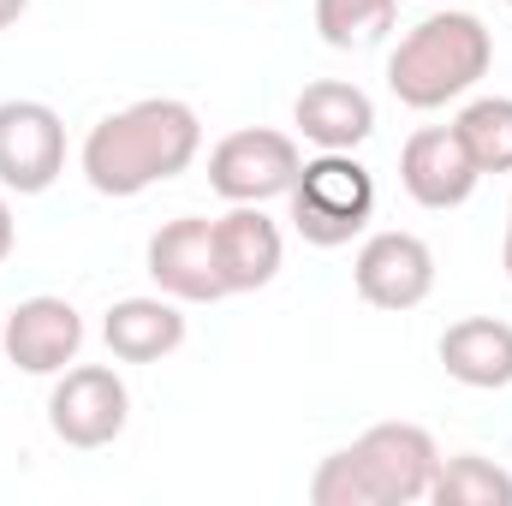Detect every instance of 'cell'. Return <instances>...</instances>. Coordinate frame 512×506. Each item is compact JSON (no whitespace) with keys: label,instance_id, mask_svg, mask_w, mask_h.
<instances>
[{"label":"cell","instance_id":"obj_17","mask_svg":"<svg viewBox=\"0 0 512 506\" xmlns=\"http://www.w3.org/2000/svg\"><path fill=\"white\" fill-rule=\"evenodd\" d=\"M459 143L471 149L477 173H512V96H483L459 114Z\"/></svg>","mask_w":512,"mask_h":506},{"label":"cell","instance_id":"obj_14","mask_svg":"<svg viewBox=\"0 0 512 506\" xmlns=\"http://www.w3.org/2000/svg\"><path fill=\"white\" fill-rule=\"evenodd\" d=\"M298 126L310 143H322V149H352V143H364L370 131H376V108H370V96L358 90V84H340V78H322V84H310L304 96H298Z\"/></svg>","mask_w":512,"mask_h":506},{"label":"cell","instance_id":"obj_5","mask_svg":"<svg viewBox=\"0 0 512 506\" xmlns=\"http://www.w3.org/2000/svg\"><path fill=\"white\" fill-rule=\"evenodd\" d=\"M298 167H304V161H298V143H292L286 131L245 126V131H233V137L215 143V155H209V185H215L221 197H233V203H262V197L292 191Z\"/></svg>","mask_w":512,"mask_h":506},{"label":"cell","instance_id":"obj_18","mask_svg":"<svg viewBox=\"0 0 512 506\" xmlns=\"http://www.w3.org/2000/svg\"><path fill=\"white\" fill-rule=\"evenodd\" d=\"M316 30L328 48H370L393 30V0H316Z\"/></svg>","mask_w":512,"mask_h":506},{"label":"cell","instance_id":"obj_11","mask_svg":"<svg viewBox=\"0 0 512 506\" xmlns=\"http://www.w3.org/2000/svg\"><path fill=\"white\" fill-rule=\"evenodd\" d=\"M6 352H12V364L18 370H30V376H54V370H66L72 358H78V346H84V322H78V310L66 304V298H24L12 316H6Z\"/></svg>","mask_w":512,"mask_h":506},{"label":"cell","instance_id":"obj_12","mask_svg":"<svg viewBox=\"0 0 512 506\" xmlns=\"http://www.w3.org/2000/svg\"><path fill=\"white\" fill-rule=\"evenodd\" d=\"M215 262H221L227 292H256V286H268V280L280 274V227H274L262 209L239 203L233 215L215 221Z\"/></svg>","mask_w":512,"mask_h":506},{"label":"cell","instance_id":"obj_7","mask_svg":"<svg viewBox=\"0 0 512 506\" xmlns=\"http://www.w3.org/2000/svg\"><path fill=\"white\" fill-rule=\"evenodd\" d=\"M66 161V126L48 102H0V185L30 197L48 191Z\"/></svg>","mask_w":512,"mask_h":506},{"label":"cell","instance_id":"obj_8","mask_svg":"<svg viewBox=\"0 0 512 506\" xmlns=\"http://www.w3.org/2000/svg\"><path fill=\"white\" fill-rule=\"evenodd\" d=\"M149 274L161 292L185 298V304H215L227 292L221 262H215V221L203 215H179L149 239Z\"/></svg>","mask_w":512,"mask_h":506},{"label":"cell","instance_id":"obj_1","mask_svg":"<svg viewBox=\"0 0 512 506\" xmlns=\"http://www.w3.org/2000/svg\"><path fill=\"white\" fill-rule=\"evenodd\" d=\"M197 137L203 126L185 102H167V96L131 102L84 137V173L102 197H137L143 185L185 173L197 155Z\"/></svg>","mask_w":512,"mask_h":506},{"label":"cell","instance_id":"obj_20","mask_svg":"<svg viewBox=\"0 0 512 506\" xmlns=\"http://www.w3.org/2000/svg\"><path fill=\"white\" fill-rule=\"evenodd\" d=\"M24 6H30V0H0V30H6V24H18V12H24Z\"/></svg>","mask_w":512,"mask_h":506},{"label":"cell","instance_id":"obj_13","mask_svg":"<svg viewBox=\"0 0 512 506\" xmlns=\"http://www.w3.org/2000/svg\"><path fill=\"white\" fill-rule=\"evenodd\" d=\"M441 364L465 387H507L512 381V328L495 316H465L441 334Z\"/></svg>","mask_w":512,"mask_h":506},{"label":"cell","instance_id":"obj_4","mask_svg":"<svg viewBox=\"0 0 512 506\" xmlns=\"http://www.w3.org/2000/svg\"><path fill=\"white\" fill-rule=\"evenodd\" d=\"M370 209H376V179L346 149L304 161L292 179V221L310 245H346L370 221Z\"/></svg>","mask_w":512,"mask_h":506},{"label":"cell","instance_id":"obj_15","mask_svg":"<svg viewBox=\"0 0 512 506\" xmlns=\"http://www.w3.org/2000/svg\"><path fill=\"white\" fill-rule=\"evenodd\" d=\"M102 334H108L114 358H126V364H155V358H167V352L185 340V316H179L173 304H161V298H126V304L108 310Z\"/></svg>","mask_w":512,"mask_h":506},{"label":"cell","instance_id":"obj_19","mask_svg":"<svg viewBox=\"0 0 512 506\" xmlns=\"http://www.w3.org/2000/svg\"><path fill=\"white\" fill-rule=\"evenodd\" d=\"M12 251V209H6V197H0V262Z\"/></svg>","mask_w":512,"mask_h":506},{"label":"cell","instance_id":"obj_10","mask_svg":"<svg viewBox=\"0 0 512 506\" xmlns=\"http://www.w3.org/2000/svg\"><path fill=\"white\" fill-rule=\"evenodd\" d=\"M399 179H405V191L423 209H453V203L471 197L477 161H471V149L459 143L453 126H423V131H411V143L399 155Z\"/></svg>","mask_w":512,"mask_h":506},{"label":"cell","instance_id":"obj_2","mask_svg":"<svg viewBox=\"0 0 512 506\" xmlns=\"http://www.w3.org/2000/svg\"><path fill=\"white\" fill-rule=\"evenodd\" d=\"M435 441L417 423H376L370 435H358L346 453L322 459L310 501L316 506H411L429 495L435 483Z\"/></svg>","mask_w":512,"mask_h":506},{"label":"cell","instance_id":"obj_9","mask_svg":"<svg viewBox=\"0 0 512 506\" xmlns=\"http://www.w3.org/2000/svg\"><path fill=\"white\" fill-rule=\"evenodd\" d=\"M352 280H358V298L364 304H376V310H411L435 286V256H429L423 239H411V233H376L358 251Z\"/></svg>","mask_w":512,"mask_h":506},{"label":"cell","instance_id":"obj_16","mask_svg":"<svg viewBox=\"0 0 512 506\" xmlns=\"http://www.w3.org/2000/svg\"><path fill=\"white\" fill-rule=\"evenodd\" d=\"M429 501L435 506H512V477L483 453H459V459L435 465Z\"/></svg>","mask_w":512,"mask_h":506},{"label":"cell","instance_id":"obj_6","mask_svg":"<svg viewBox=\"0 0 512 506\" xmlns=\"http://www.w3.org/2000/svg\"><path fill=\"white\" fill-rule=\"evenodd\" d=\"M126 381L102 364H78L66 370L60 387L48 393V423L66 447H108L120 429H126Z\"/></svg>","mask_w":512,"mask_h":506},{"label":"cell","instance_id":"obj_21","mask_svg":"<svg viewBox=\"0 0 512 506\" xmlns=\"http://www.w3.org/2000/svg\"><path fill=\"white\" fill-rule=\"evenodd\" d=\"M507 274H512V221H507Z\"/></svg>","mask_w":512,"mask_h":506},{"label":"cell","instance_id":"obj_3","mask_svg":"<svg viewBox=\"0 0 512 506\" xmlns=\"http://www.w3.org/2000/svg\"><path fill=\"white\" fill-rule=\"evenodd\" d=\"M489 30L471 12H435L423 18L387 60V84L405 108H441L459 90H471L489 72Z\"/></svg>","mask_w":512,"mask_h":506},{"label":"cell","instance_id":"obj_22","mask_svg":"<svg viewBox=\"0 0 512 506\" xmlns=\"http://www.w3.org/2000/svg\"><path fill=\"white\" fill-rule=\"evenodd\" d=\"M507 6H512V0H507Z\"/></svg>","mask_w":512,"mask_h":506}]
</instances>
